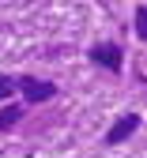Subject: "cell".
Masks as SVG:
<instances>
[{
    "mask_svg": "<svg viewBox=\"0 0 147 158\" xmlns=\"http://www.w3.org/2000/svg\"><path fill=\"white\" fill-rule=\"evenodd\" d=\"M87 56H91V64L106 68L110 75H117V72L124 68V49H121L117 42H94V45L87 49Z\"/></svg>",
    "mask_w": 147,
    "mask_h": 158,
    "instance_id": "1",
    "label": "cell"
},
{
    "mask_svg": "<svg viewBox=\"0 0 147 158\" xmlns=\"http://www.w3.org/2000/svg\"><path fill=\"white\" fill-rule=\"evenodd\" d=\"M15 87L23 90V98H27L30 106L53 102V98H57V90H60L57 83H49V79H34V75H19V79H15Z\"/></svg>",
    "mask_w": 147,
    "mask_h": 158,
    "instance_id": "2",
    "label": "cell"
},
{
    "mask_svg": "<svg viewBox=\"0 0 147 158\" xmlns=\"http://www.w3.org/2000/svg\"><path fill=\"white\" fill-rule=\"evenodd\" d=\"M140 132V113H124V117H117V121L110 124V132H106V147H117V143H124V139H132V135Z\"/></svg>",
    "mask_w": 147,
    "mask_h": 158,
    "instance_id": "3",
    "label": "cell"
},
{
    "mask_svg": "<svg viewBox=\"0 0 147 158\" xmlns=\"http://www.w3.org/2000/svg\"><path fill=\"white\" fill-rule=\"evenodd\" d=\"M19 121H23V106H4L0 109V132H11Z\"/></svg>",
    "mask_w": 147,
    "mask_h": 158,
    "instance_id": "4",
    "label": "cell"
},
{
    "mask_svg": "<svg viewBox=\"0 0 147 158\" xmlns=\"http://www.w3.org/2000/svg\"><path fill=\"white\" fill-rule=\"evenodd\" d=\"M132 27H136V34L143 38V42H147V4H140V8H136V15H132Z\"/></svg>",
    "mask_w": 147,
    "mask_h": 158,
    "instance_id": "5",
    "label": "cell"
},
{
    "mask_svg": "<svg viewBox=\"0 0 147 158\" xmlns=\"http://www.w3.org/2000/svg\"><path fill=\"white\" fill-rule=\"evenodd\" d=\"M15 90H19L15 87V75H4V72H0V102H8Z\"/></svg>",
    "mask_w": 147,
    "mask_h": 158,
    "instance_id": "6",
    "label": "cell"
}]
</instances>
